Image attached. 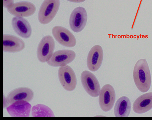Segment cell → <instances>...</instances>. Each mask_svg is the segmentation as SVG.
Listing matches in <instances>:
<instances>
[{"mask_svg":"<svg viewBox=\"0 0 152 120\" xmlns=\"http://www.w3.org/2000/svg\"><path fill=\"white\" fill-rule=\"evenodd\" d=\"M3 100V107L4 108H7L10 105L8 101L7 97H6L4 95Z\"/></svg>","mask_w":152,"mask_h":120,"instance_id":"20","label":"cell"},{"mask_svg":"<svg viewBox=\"0 0 152 120\" xmlns=\"http://www.w3.org/2000/svg\"><path fill=\"white\" fill-rule=\"evenodd\" d=\"M131 104L129 98L121 97L116 101L114 108V113L116 117H128L131 112Z\"/></svg>","mask_w":152,"mask_h":120,"instance_id":"17","label":"cell"},{"mask_svg":"<svg viewBox=\"0 0 152 120\" xmlns=\"http://www.w3.org/2000/svg\"><path fill=\"white\" fill-rule=\"evenodd\" d=\"M81 79L84 89L88 94L94 97L99 96L101 90L100 85L93 73L88 71H85L81 74Z\"/></svg>","mask_w":152,"mask_h":120,"instance_id":"7","label":"cell"},{"mask_svg":"<svg viewBox=\"0 0 152 120\" xmlns=\"http://www.w3.org/2000/svg\"><path fill=\"white\" fill-rule=\"evenodd\" d=\"M75 57V53L72 50H60L53 53L47 63L53 67H61L72 62Z\"/></svg>","mask_w":152,"mask_h":120,"instance_id":"6","label":"cell"},{"mask_svg":"<svg viewBox=\"0 0 152 120\" xmlns=\"http://www.w3.org/2000/svg\"><path fill=\"white\" fill-rule=\"evenodd\" d=\"M8 12L11 15L20 17H28L34 15L36 11V7L31 3L23 1L14 4L7 9Z\"/></svg>","mask_w":152,"mask_h":120,"instance_id":"10","label":"cell"},{"mask_svg":"<svg viewBox=\"0 0 152 120\" xmlns=\"http://www.w3.org/2000/svg\"><path fill=\"white\" fill-rule=\"evenodd\" d=\"M12 25L15 33L20 37L28 39L31 36L32 29L28 21L24 18L15 16L12 20Z\"/></svg>","mask_w":152,"mask_h":120,"instance_id":"13","label":"cell"},{"mask_svg":"<svg viewBox=\"0 0 152 120\" xmlns=\"http://www.w3.org/2000/svg\"><path fill=\"white\" fill-rule=\"evenodd\" d=\"M58 75L60 82L64 89L69 91L75 89L77 86V78L74 72L70 66L67 65L60 67Z\"/></svg>","mask_w":152,"mask_h":120,"instance_id":"4","label":"cell"},{"mask_svg":"<svg viewBox=\"0 0 152 120\" xmlns=\"http://www.w3.org/2000/svg\"><path fill=\"white\" fill-rule=\"evenodd\" d=\"M99 103L101 109L107 112L110 110L114 105L116 98L115 89L111 85L104 86L99 95Z\"/></svg>","mask_w":152,"mask_h":120,"instance_id":"8","label":"cell"},{"mask_svg":"<svg viewBox=\"0 0 152 120\" xmlns=\"http://www.w3.org/2000/svg\"><path fill=\"white\" fill-rule=\"evenodd\" d=\"M152 108V92L143 94L137 98L134 102L133 109L135 113L142 114Z\"/></svg>","mask_w":152,"mask_h":120,"instance_id":"16","label":"cell"},{"mask_svg":"<svg viewBox=\"0 0 152 120\" xmlns=\"http://www.w3.org/2000/svg\"><path fill=\"white\" fill-rule=\"evenodd\" d=\"M60 0H45L39 9L38 19L40 23L46 25L56 15L59 8Z\"/></svg>","mask_w":152,"mask_h":120,"instance_id":"2","label":"cell"},{"mask_svg":"<svg viewBox=\"0 0 152 120\" xmlns=\"http://www.w3.org/2000/svg\"><path fill=\"white\" fill-rule=\"evenodd\" d=\"M31 115L34 117H54V114L48 106L41 104L34 106L31 108Z\"/></svg>","mask_w":152,"mask_h":120,"instance_id":"18","label":"cell"},{"mask_svg":"<svg viewBox=\"0 0 152 120\" xmlns=\"http://www.w3.org/2000/svg\"><path fill=\"white\" fill-rule=\"evenodd\" d=\"M14 0H3L4 7L7 9L10 8L14 4Z\"/></svg>","mask_w":152,"mask_h":120,"instance_id":"19","label":"cell"},{"mask_svg":"<svg viewBox=\"0 0 152 120\" xmlns=\"http://www.w3.org/2000/svg\"><path fill=\"white\" fill-rule=\"evenodd\" d=\"M104 53L102 47L96 45L93 47L89 51L87 59L88 69L92 72L98 70L103 61Z\"/></svg>","mask_w":152,"mask_h":120,"instance_id":"11","label":"cell"},{"mask_svg":"<svg viewBox=\"0 0 152 120\" xmlns=\"http://www.w3.org/2000/svg\"><path fill=\"white\" fill-rule=\"evenodd\" d=\"M26 46L24 41L15 36L5 34L3 36V50L4 52L15 53L23 50Z\"/></svg>","mask_w":152,"mask_h":120,"instance_id":"12","label":"cell"},{"mask_svg":"<svg viewBox=\"0 0 152 120\" xmlns=\"http://www.w3.org/2000/svg\"><path fill=\"white\" fill-rule=\"evenodd\" d=\"M133 77L135 84L139 91L145 93L149 90L151 76L145 59H139L136 62L134 68Z\"/></svg>","mask_w":152,"mask_h":120,"instance_id":"1","label":"cell"},{"mask_svg":"<svg viewBox=\"0 0 152 120\" xmlns=\"http://www.w3.org/2000/svg\"><path fill=\"white\" fill-rule=\"evenodd\" d=\"M87 20L88 15L86 9L82 7L76 8L72 11L70 16V27L75 32H80L86 26Z\"/></svg>","mask_w":152,"mask_h":120,"instance_id":"5","label":"cell"},{"mask_svg":"<svg viewBox=\"0 0 152 120\" xmlns=\"http://www.w3.org/2000/svg\"><path fill=\"white\" fill-rule=\"evenodd\" d=\"M55 42L50 35L44 37L39 42L37 50V56L39 61L47 62L52 56L55 49Z\"/></svg>","mask_w":152,"mask_h":120,"instance_id":"3","label":"cell"},{"mask_svg":"<svg viewBox=\"0 0 152 120\" xmlns=\"http://www.w3.org/2000/svg\"><path fill=\"white\" fill-rule=\"evenodd\" d=\"M32 106L29 102L25 101L15 102L7 108V110L12 117H28Z\"/></svg>","mask_w":152,"mask_h":120,"instance_id":"15","label":"cell"},{"mask_svg":"<svg viewBox=\"0 0 152 120\" xmlns=\"http://www.w3.org/2000/svg\"><path fill=\"white\" fill-rule=\"evenodd\" d=\"M66 1L73 3H80L85 1L86 0H66Z\"/></svg>","mask_w":152,"mask_h":120,"instance_id":"21","label":"cell"},{"mask_svg":"<svg viewBox=\"0 0 152 120\" xmlns=\"http://www.w3.org/2000/svg\"><path fill=\"white\" fill-rule=\"evenodd\" d=\"M34 94L31 89L21 87L11 91L8 94L7 98L10 105L18 101H25L30 102L33 99Z\"/></svg>","mask_w":152,"mask_h":120,"instance_id":"14","label":"cell"},{"mask_svg":"<svg viewBox=\"0 0 152 120\" xmlns=\"http://www.w3.org/2000/svg\"><path fill=\"white\" fill-rule=\"evenodd\" d=\"M52 31L55 40L63 46L71 48L74 47L77 44L74 36L64 27L56 26L53 28Z\"/></svg>","mask_w":152,"mask_h":120,"instance_id":"9","label":"cell"}]
</instances>
